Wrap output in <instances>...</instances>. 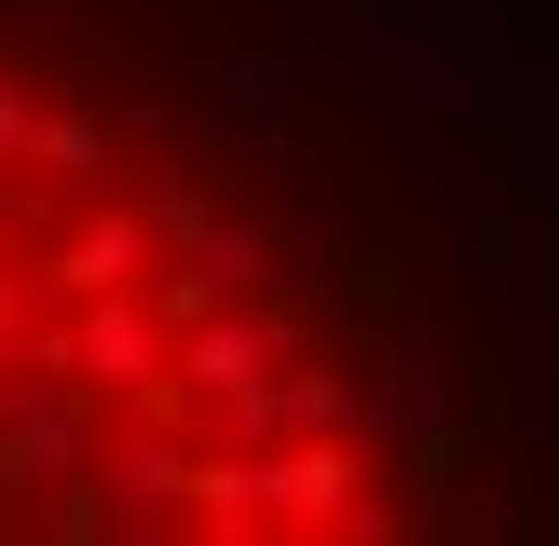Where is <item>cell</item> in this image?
I'll return each instance as SVG.
<instances>
[{
    "instance_id": "cell-1",
    "label": "cell",
    "mask_w": 559,
    "mask_h": 546,
    "mask_svg": "<svg viewBox=\"0 0 559 546\" xmlns=\"http://www.w3.org/2000/svg\"><path fill=\"white\" fill-rule=\"evenodd\" d=\"M424 533L314 246L164 109L0 27V546Z\"/></svg>"
}]
</instances>
